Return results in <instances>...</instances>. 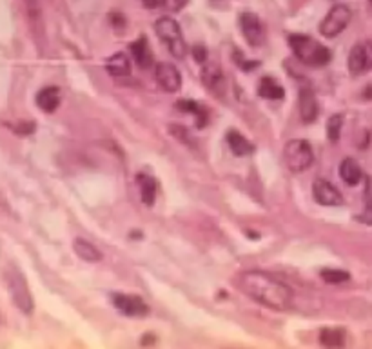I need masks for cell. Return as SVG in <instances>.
<instances>
[{
  "instance_id": "cell-6",
  "label": "cell",
  "mask_w": 372,
  "mask_h": 349,
  "mask_svg": "<svg viewBox=\"0 0 372 349\" xmlns=\"http://www.w3.org/2000/svg\"><path fill=\"white\" fill-rule=\"evenodd\" d=\"M351 19H353L351 8H347L345 4H336L333 10L325 15V19L322 20L320 33H322L325 39H334V37L340 35V33L351 24Z\"/></svg>"
},
{
  "instance_id": "cell-21",
  "label": "cell",
  "mask_w": 372,
  "mask_h": 349,
  "mask_svg": "<svg viewBox=\"0 0 372 349\" xmlns=\"http://www.w3.org/2000/svg\"><path fill=\"white\" fill-rule=\"evenodd\" d=\"M340 177L347 186H358L363 179V171L354 159H343L340 164Z\"/></svg>"
},
{
  "instance_id": "cell-4",
  "label": "cell",
  "mask_w": 372,
  "mask_h": 349,
  "mask_svg": "<svg viewBox=\"0 0 372 349\" xmlns=\"http://www.w3.org/2000/svg\"><path fill=\"white\" fill-rule=\"evenodd\" d=\"M154 30H156V35L160 37V40L167 46L171 55L176 57V59H184L187 55V44H185L184 35H182V30H180L176 20L171 19V17H162V19L156 20Z\"/></svg>"
},
{
  "instance_id": "cell-27",
  "label": "cell",
  "mask_w": 372,
  "mask_h": 349,
  "mask_svg": "<svg viewBox=\"0 0 372 349\" xmlns=\"http://www.w3.org/2000/svg\"><path fill=\"white\" fill-rule=\"evenodd\" d=\"M169 130H171V135H174L178 140H182V142H184V144H194L193 137L189 135V131L185 130L184 126L174 124V126H171V128H169Z\"/></svg>"
},
{
  "instance_id": "cell-37",
  "label": "cell",
  "mask_w": 372,
  "mask_h": 349,
  "mask_svg": "<svg viewBox=\"0 0 372 349\" xmlns=\"http://www.w3.org/2000/svg\"><path fill=\"white\" fill-rule=\"evenodd\" d=\"M229 349H231V348H229Z\"/></svg>"
},
{
  "instance_id": "cell-33",
  "label": "cell",
  "mask_w": 372,
  "mask_h": 349,
  "mask_svg": "<svg viewBox=\"0 0 372 349\" xmlns=\"http://www.w3.org/2000/svg\"><path fill=\"white\" fill-rule=\"evenodd\" d=\"M140 344L144 346V348H149V346L156 344V337H154L153 333H145L144 337H142V340H140Z\"/></svg>"
},
{
  "instance_id": "cell-30",
  "label": "cell",
  "mask_w": 372,
  "mask_h": 349,
  "mask_svg": "<svg viewBox=\"0 0 372 349\" xmlns=\"http://www.w3.org/2000/svg\"><path fill=\"white\" fill-rule=\"evenodd\" d=\"M234 62L245 71H251L254 70V68H258V62H251V60L243 59V57L240 55V51H234Z\"/></svg>"
},
{
  "instance_id": "cell-31",
  "label": "cell",
  "mask_w": 372,
  "mask_h": 349,
  "mask_svg": "<svg viewBox=\"0 0 372 349\" xmlns=\"http://www.w3.org/2000/svg\"><path fill=\"white\" fill-rule=\"evenodd\" d=\"M358 220L363 222V224L372 226V199H369V202L365 204V210H363V213L358 217Z\"/></svg>"
},
{
  "instance_id": "cell-8",
  "label": "cell",
  "mask_w": 372,
  "mask_h": 349,
  "mask_svg": "<svg viewBox=\"0 0 372 349\" xmlns=\"http://www.w3.org/2000/svg\"><path fill=\"white\" fill-rule=\"evenodd\" d=\"M111 302L116 310L125 317H145L149 315V306L138 295L131 293H113Z\"/></svg>"
},
{
  "instance_id": "cell-1",
  "label": "cell",
  "mask_w": 372,
  "mask_h": 349,
  "mask_svg": "<svg viewBox=\"0 0 372 349\" xmlns=\"http://www.w3.org/2000/svg\"><path fill=\"white\" fill-rule=\"evenodd\" d=\"M240 291L269 310L285 311L293 306L294 293L283 280L265 271H245L236 280Z\"/></svg>"
},
{
  "instance_id": "cell-19",
  "label": "cell",
  "mask_w": 372,
  "mask_h": 349,
  "mask_svg": "<svg viewBox=\"0 0 372 349\" xmlns=\"http://www.w3.org/2000/svg\"><path fill=\"white\" fill-rule=\"evenodd\" d=\"M176 108L180 111H185V113H191L194 115V120H196V128H204L209 122V110L205 106H202L196 100H178L176 102Z\"/></svg>"
},
{
  "instance_id": "cell-16",
  "label": "cell",
  "mask_w": 372,
  "mask_h": 349,
  "mask_svg": "<svg viewBox=\"0 0 372 349\" xmlns=\"http://www.w3.org/2000/svg\"><path fill=\"white\" fill-rule=\"evenodd\" d=\"M130 51H131V55H133L134 62L138 64V68L147 70V68L153 66V62H154L153 51H151V46H149L145 37H140V39L134 40L133 44L130 46Z\"/></svg>"
},
{
  "instance_id": "cell-25",
  "label": "cell",
  "mask_w": 372,
  "mask_h": 349,
  "mask_svg": "<svg viewBox=\"0 0 372 349\" xmlns=\"http://www.w3.org/2000/svg\"><path fill=\"white\" fill-rule=\"evenodd\" d=\"M343 128V117L342 115H333L327 122V139L331 142H338L340 135H342Z\"/></svg>"
},
{
  "instance_id": "cell-28",
  "label": "cell",
  "mask_w": 372,
  "mask_h": 349,
  "mask_svg": "<svg viewBox=\"0 0 372 349\" xmlns=\"http://www.w3.org/2000/svg\"><path fill=\"white\" fill-rule=\"evenodd\" d=\"M187 4H189V0H162V6H164L167 11H171V13L182 11Z\"/></svg>"
},
{
  "instance_id": "cell-20",
  "label": "cell",
  "mask_w": 372,
  "mask_h": 349,
  "mask_svg": "<svg viewBox=\"0 0 372 349\" xmlns=\"http://www.w3.org/2000/svg\"><path fill=\"white\" fill-rule=\"evenodd\" d=\"M105 70L111 77H127L131 73V60L125 53H114L105 60Z\"/></svg>"
},
{
  "instance_id": "cell-32",
  "label": "cell",
  "mask_w": 372,
  "mask_h": 349,
  "mask_svg": "<svg viewBox=\"0 0 372 349\" xmlns=\"http://www.w3.org/2000/svg\"><path fill=\"white\" fill-rule=\"evenodd\" d=\"M111 24H113L114 28H124L125 19L120 15V13H111Z\"/></svg>"
},
{
  "instance_id": "cell-14",
  "label": "cell",
  "mask_w": 372,
  "mask_h": 349,
  "mask_svg": "<svg viewBox=\"0 0 372 349\" xmlns=\"http://www.w3.org/2000/svg\"><path fill=\"white\" fill-rule=\"evenodd\" d=\"M60 88L59 86H45L42 90L37 93V106H39L40 111L44 113H55L60 106Z\"/></svg>"
},
{
  "instance_id": "cell-26",
  "label": "cell",
  "mask_w": 372,
  "mask_h": 349,
  "mask_svg": "<svg viewBox=\"0 0 372 349\" xmlns=\"http://www.w3.org/2000/svg\"><path fill=\"white\" fill-rule=\"evenodd\" d=\"M8 126H10L11 130H13V133H17V135H31V133L35 131V122H28V120Z\"/></svg>"
},
{
  "instance_id": "cell-9",
  "label": "cell",
  "mask_w": 372,
  "mask_h": 349,
  "mask_svg": "<svg viewBox=\"0 0 372 349\" xmlns=\"http://www.w3.org/2000/svg\"><path fill=\"white\" fill-rule=\"evenodd\" d=\"M349 71L353 75H362L372 70V42H360L349 53Z\"/></svg>"
},
{
  "instance_id": "cell-2",
  "label": "cell",
  "mask_w": 372,
  "mask_h": 349,
  "mask_svg": "<svg viewBox=\"0 0 372 349\" xmlns=\"http://www.w3.org/2000/svg\"><path fill=\"white\" fill-rule=\"evenodd\" d=\"M289 44H291V50H293L294 55L302 60L303 64L325 66L333 59V53H331L329 48L316 42L309 35H291L289 37Z\"/></svg>"
},
{
  "instance_id": "cell-29",
  "label": "cell",
  "mask_w": 372,
  "mask_h": 349,
  "mask_svg": "<svg viewBox=\"0 0 372 349\" xmlns=\"http://www.w3.org/2000/svg\"><path fill=\"white\" fill-rule=\"evenodd\" d=\"M193 59L196 60V62H200V64H204V62H207V48L202 44H194L193 46Z\"/></svg>"
},
{
  "instance_id": "cell-15",
  "label": "cell",
  "mask_w": 372,
  "mask_h": 349,
  "mask_svg": "<svg viewBox=\"0 0 372 349\" xmlns=\"http://www.w3.org/2000/svg\"><path fill=\"white\" fill-rule=\"evenodd\" d=\"M318 340L323 349H345L347 333L342 328H323L318 335Z\"/></svg>"
},
{
  "instance_id": "cell-5",
  "label": "cell",
  "mask_w": 372,
  "mask_h": 349,
  "mask_svg": "<svg viewBox=\"0 0 372 349\" xmlns=\"http://www.w3.org/2000/svg\"><path fill=\"white\" fill-rule=\"evenodd\" d=\"M283 159H285V164H287L289 170L294 171V173H300V171L309 170L313 166V148H311L307 140H289L285 144V150H283Z\"/></svg>"
},
{
  "instance_id": "cell-18",
  "label": "cell",
  "mask_w": 372,
  "mask_h": 349,
  "mask_svg": "<svg viewBox=\"0 0 372 349\" xmlns=\"http://www.w3.org/2000/svg\"><path fill=\"white\" fill-rule=\"evenodd\" d=\"M225 139H227V144H229V148H231V151H233L236 157L251 155V153L254 151L253 142L245 139L238 130H229Z\"/></svg>"
},
{
  "instance_id": "cell-34",
  "label": "cell",
  "mask_w": 372,
  "mask_h": 349,
  "mask_svg": "<svg viewBox=\"0 0 372 349\" xmlns=\"http://www.w3.org/2000/svg\"><path fill=\"white\" fill-rule=\"evenodd\" d=\"M142 4H144L145 8H149V10H153V8H156V6L160 4V0H142Z\"/></svg>"
},
{
  "instance_id": "cell-36",
  "label": "cell",
  "mask_w": 372,
  "mask_h": 349,
  "mask_svg": "<svg viewBox=\"0 0 372 349\" xmlns=\"http://www.w3.org/2000/svg\"><path fill=\"white\" fill-rule=\"evenodd\" d=\"M369 2H371V6H372V0H369Z\"/></svg>"
},
{
  "instance_id": "cell-24",
  "label": "cell",
  "mask_w": 372,
  "mask_h": 349,
  "mask_svg": "<svg viewBox=\"0 0 372 349\" xmlns=\"http://www.w3.org/2000/svg\"><path fill=\"white\" fill-rule=\"evenodd\" d=\"M320 277H322L323 282H327V284H343V282H347V280L351 279V275H349L347 271L333 270V268L322 270Z\"/></svg>"
},
{
  "instance_id": "cell-3",
  "label": "cell",
  "mask_w": 372,
  "mask_h": 349,
  "mask_svg": "<svg viewBox=\"0 0 372 349\" xmlns=\"http://www.w3.org/2000/svg\"><path fill=\"white\" fill-rule=\"evenodd\" d=\"M4 282L8 291H10L11 300L15 302L17 308L25 315L33 313V310H35V302H33V297H31L30 286H28L24 275H22V271H20L17 266L10 264L6 268Z\"/></svg>"
},
{
  "instance_id": "cell-22",
  "label": "cell",
  "mask_w": 372,
  "mask_h": 349,
  "mask_svg": "<svg viewBox=\"0 0 372 349\" xmlns=\"http://www.w3.org/2000/svg\"><path fill=\"white\" fill-rule=\"evenodd\" d=\"M74 253L79 255L80 259L85 262H100L102 260V253L94 244H91L90 240L85 239H74Z\"/></svg>"
},
{
  "instance_id": "cell-10",
  "label": "cell",
  "mask_w": 372,
  "mask_h": 349,
  "mask_svg": "<svg viewBox=\"0 0 372 349\" xmlns=\"http://www.w3.org/2000/svg\"><path fill=\"white\" fill-rule=\"evenodd\" d=\"M156 80L162 86V90L167 93H176L182 88V75L178 68L169 62H160L156 66Z\"/></svg>"
},
{
  "instance_id": "cell-12",
  "label": "cell",
  "mask_w": 372,
  "mask_h": 349,
  "mask_svg": "<svg viewBox=\"0 0 372 349\" xmlns=\"http://www.w3.org/2000/svg\"><path fill=\"white\" fill-rule=\"evenodd\" d=\"M313 195L318 204L322 206H342L343 197L342 193L334 188L331 182L323 179H316L313 184Z\"/></svg>"
},
{
  "instance_id": "cell-11",
  "label": "cell",
  "mask_w": 372,
  "mask_h": 349,
  "mask_svg": "<svg viewBox=\"0 0 372 349\" xmlns=\"http://www.w3.org/2000/svg\"><path fill=\"white\" fill-rule=\"evenodd\" d=\"M200 77H202V82L205 84V88H207L213 95H225V86L227 84H225V77H223V71L218 64H214V62L205 64Z\"/></svg>"
},
{
  "instance_id": "cell-7",
  "label": "cell",
  "mask_w": 372,
  "mask_h": 349,
  "mask_svg": "<svg viewBox=\"0 0 372 349\" xmlns=\"http://www.w3.org/2000/svg\"><path fill=\"white\" fill-rule=\"evenodd\" d=\"M240 30H242L243 39L247 40L253 48H260V46L265 44L267 30H265V24L260 20L258 15L249 13V11L242 13L240 15Z\"/></svg>"
},
{
  "instance_id": "cell-23",
  "label": "cell",
  "mask_w": 372,
  "mask_h": 349,
  "mask_svg": "<svg viewBox=\"0 0 372 349\" xmlns=\"http://www.w3.org/2000/svg\"><path fill=\"white\" fill-rule=\"evenodd\" d=\"M258 95L267 100H282L285 93H283V88L278 80L263 77L258 84Z\"/></svg>"
},
{
  "instance_id": "cell-35",
  "label": "cell",
  "mask_w": 372,
  "mask_h": 349,
  "mask_svg": "<svg viewBox=\"0 0 372 349\" xmlns=\"http://www.w3.org/2000/svg\"><path fill=\"white\" fill-rule=\"evenodd\" d=\"M363 97H365V99H369V100H372V84L365 88V91H363Z\"/></svg>"
},
{
  "instance_id": "cell-17",
  "label": "cell",
  "mask_w": 372,
  "mask_h": 349,
  "mask_svg": "<svg viewBox=\"0 0 372 349\" xmlns=\"http://www.w3.org/2000/svg\"><path fill=\"white\" fill-rule=\"evenodd\" d=\"M136 184H138L140 197L145 206H153L158 195V182L147 173H138L136 174Z\"/></svg>"
},
{
  "instance_id": "cell-13",
  "label": "cell",
  "mask_w": 372,
  "mask_h": 349,
  "mask_svg": "<svg viewBox=\"0 0 372 349\" xmlns=\"http://www.w3.org/2000/svg\"><path fill=\"white\" fill-rule=\"evenodd\" d=\"M300 117H302V122H305V124H311V122H314L318 117V111H320V108H318V100L316 95H314V91L311 90V88H302L300 90Z\"/></svg>"
}]
</instances>
